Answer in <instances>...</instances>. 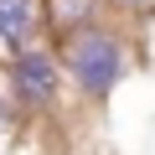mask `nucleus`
Returning a JSON list of instances; mask_svg holds the SVG:
<instances>
[{"instance_id":"nucleus-1","label":"nucleus","mask_w":155,"mask_h":155,"mask_svg":"<svg viewBox=\"0 0 155 155\" xmlns=\"http://www.w3.org/2000/svg\"><path fill=\"white\" fill-rule=\"evenodd\" d=\"M52 47H57V62H62V83L83 104H104L129 78V67H134V52H129L124 31L109 26V16L93 21V26H78V31L57 36Z\"/></svg>"},{"instance_id":"nucleus-2","label":"nucleus","mask_w":155,"mask_h":155,"mask_svg":"<svg viewBox=\"0 0 155 155\" xmlns=\"http://www.w3.org/2000/svg\"><path fill=\"white\" fill-rule=\"evenodd\" d=\"M0 72H5V88L11 93V104H16V114L21 119H36V114H52L57 104H62V62H57V47L52 41H31V47H21L16 57H5L0 62Z\"/></svg>"},{"instance_id":"nucleus-3","label":"nucleus","mask_w":155,"mask_h":155,"mask_svg":"<svg viewBox=\"0 0 155 155\" xmlns=\"http://www.w3.org/2000/svg\"><path fill=\"white\" fill-rule=\"evenodd\" d=\"M47 41V21H41V0H0V62L16 57L21 47Z\"/></svg>"},{"instance_id":"nucleus-4","label":"nucleus","mask_w":155,"mask_h":155,"mask_svg":"<svg viewBox=\"0 0 155 155\" xmlns=\"http://www.w3.org/2000/svg\"><path fill=\"white\" fill-rule=\"evenodd\" d=\"M41 21H47V41L104 21V0H41Z\"/></svg>"},{"instance_id":"nucleus-5","label":"nucleus","mask_w":155,"mask_h":155,"mask_svg":"<svg viewBox=\"0 0 155 155\" xmlns=\"http://www.w3.org/2000/svg\"><path fill=\"white\" fill-rule=\"evenodd\" d=\"M104 11H119V16H145V11H155V0H104Z\"/></svg>"},{"instance_id":"nucleus-6","label":"nucleus","mask_w":155,"mask_h":155,"mask_svg":"<svg viewBox=\"0 0 155 155\" xmlns=\"http://www.w3.org/2000/svg\"><path fill=\"white\" fill-rule=\"evenodd\" d=\"M0 155H11V150H0Z\"/></svg>"}]
</instances>
